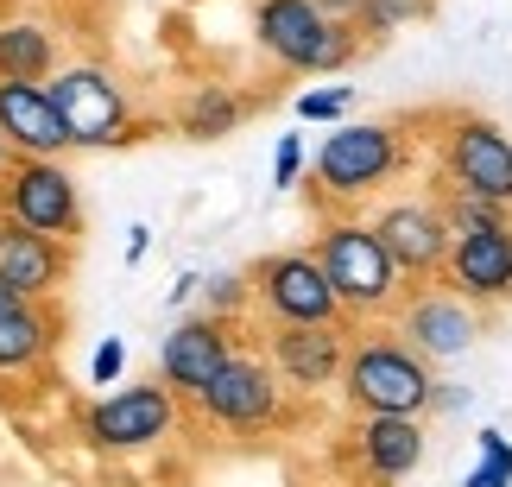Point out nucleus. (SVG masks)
<instances>
[{
	"instance_id": "f257e3e1",
	"label": "nucleus",
	"mask_w": 512,
	"mask_h": 487,
	"mask_svg": "<svg viewBox=\"0 0 512 487\" xmlns=\"http://www.w3.org/2000/svg\"><path fill=\"white\" fill-rule=\"evenodd\" d=\"M342 399L354 405V418H380V412L424 418V412H437V374L399 329H367V336L348 342Z\"/></svg>"
},
{
	"instance_id": "f03ea898",
	"label": "nucleus",
	"mask_w": 512,
	"mask_h": 487,
	"mask_svg": "<svg viewBox=\"0 0 512 487\" xmlns=\"http://www.w3.org/2000/svg\"><path fill=\"white\" fill-rule=\"evenodd\" d=\"M310 253H317L323 279L336 285L348 323H354V317H399V304L411 298V279L392 266L386 241L373 235V222H361V216L323 222L317 241H310Z\"/></svg>"
},
{
	"instance_id": "7ed1b4c3",
	"label": "nucleus",
	"mask_w": 512,
	"mask_h": 487,
	"mask_svg": "<svg viewBox=\"0 0 512 487\" xmlns=\"http://www.w3.org/2000/svg\"><path fill=\"white\" fill-rule=\"evenodd\" d=\"M253 38L279 70H298V76H336L367 45L348 19H329L317 0H260L253 7Z\"/></svg>"
},
{
	"instance_id": "20e7f679",
	"label": "nucleus",
	"mask_w": 512,
	"mask_h": 487,
	"mask_svg": "<svg viewBox=\"0 0 512 487\" xmlns=\"http://www.w3.org/2000/svg\"><path fill=\"white\" fill-rule=\"evenodd\" d=\"M51 102L64 114L70 152H114L127 140H140V108H133L127 83L102 64H57L51 76Z\"/></svg>"
},
{
	"instance_id": "39448f33",
	"label": "nucleus",
	"mask_w": 512,
	"mask_h": 487,
	"mask_svg": "<svg viewBox=\"0 0 512 487\" xmlns=\"http://www.w3.org/2000/svg\"><path fill=\"white\" fill-rule=\"evenodd\" d=\"M177 418H184V399L165 380H133V386H108L102 399H89L76 424H83V443L102 456H146L165 437H177Z\"/></svg>"
},
{
	"instance_id": "423d86ee",
	"label": "nucleus",
	"mask_w": 512,
	"mask_h": 487,
	"mask_svg": "<svg viewBox=\"0 0 512 487\" xmlns=\"http://www.w3.org/2000/svg\"><path fill=\"white\" fill-rule=\"evenodd\" d=\"M405 133L392 121H342L329 140L317 146V159H310V171H317V190L336 203H361L373 197L380 184H392L405 171Z\"/></svg>"
},
{
	"instance_id": "0eeeda50",
	"label": "nucleus",
	"mask_w": 512,
	"mask_h": 487,
	"mask_svg": "<svg viewBox=\"0 0 512 487\" xmlns=\"http://www.w3.org/2000/svg\"><path fill=\"white\" fill-rule=\"evenodd\" d=\"M0 216L51 241H83V184L70 159H13L0 171Z\"/></svg>"
},
{
	"instance_id": "6e6552de",
	"label": "nucleus",
	"mask_w": 512,
	"mask_h": 487,
	"mask_svg": "<svg viewBox=\"0 0 512 487\" xmlns=\"http://www.w3.org/2000/svg\"><path fill=\"white\" fill-rule=\"evenodd\" d=\"M196 412H203V424H215V431L260 437V431H279L291 418V393H285V380L272 374L266 355H247L241 348V355L196 393Z\"/></svg>"
},
{
	"instance_id": "1a4fd4ad",
	"label": "nucleus",
	"mask_w": 512,
	"mask_h": 487,
	"mask_svg": "<svg viewBox=\"0 0 512 487\" xmlns=\"http://www.w3.org/2000/svg\"><path fill=\"white\" fill-rule=\"evenodd\" d=\"M247 279H253V310H260L266 323H348L336 285L323 279V266H317L310 247L266 253V260L247 266Z\"/></svg>"
},
{
	"instance_id": "9d476101",
	"label": "nucleus",
	"mask_w": 512,
	"mask_h": 487,
	"mask_svg": "<svg viewBox=\"0 0 512 487\" xmlns=\"http://www.w3.org/2000/svg\"><path fill=\"white\" fill-rule=\"evenodd\" d=\"M449 190H468V197L506 203L512 209V133L487 114H449L443 121V178Z\"/></svg>"
},
{
	"instance_id": "9b49d317",
	"label": "nucleus",
	"mask_w": 512,
	"mask_h": 487,
	"mask_svg": "<svg viewBox=\"0 0 512 487\" xmlns=\"http://www.w3.org/2000/svg\"><path fill=\"white\" fill-rule=\"evenodd\" d=\"M367 222H373V235L386 241L392 266H399L411 285L443 279V260H449V247H456V235H449V222H443L437 197H399V203H380Z\"/></svg>"
},
{
	"instance_id": "f8f14e48",
	"label": "nucleus",
	"mask_w": 512,
	"mask_h": 487,
	"mask_svg": "<svg viewBox=\"0 0 512 487\" xmlns=\"http://www.w3.org/2000/svg\"><path fill=\"white\" fill-rule=\"evenodd\" d=\"M354 329L348 323H266V361L285 393H323L342 380Z\"/></svg>"
},
{
	"instance_id": "ddd939ff",
	"label": "nucleus",
	"mask_w": 512,
	"mask_h": 487,
	"mask_svg": "<svg viewBox=\"0 0 512 487\" xmlns=\"http://www.w3.org/2000/svg\"><path fill=\"white\" fill-rule=\"evenodd\" d=\"M234 355H241V342H234V323L184 317V323H171V336L159 342V380H165L184 405H196V393H203V386L222 374Z\"/></svg>"
},
{
	"instance_id": "4468645a",
	"label": "nucleus",
	"mask_w": 512,
	"mask_h": 487,
	"mask_svg": "<svg viewBox=\"0 0 512 487\" xmlns=\"http://www.w3.org/2000/svg\"><path fill=\"white\" fill-rule=\"evenodd\" d=\"M399 336L418 348L424 361H456L481 336V310L462 304L456 291H443V285H411V298L399 304Z\"/></svg>"
},
{
	"instance_id": "2eb2a0df",
	"label": "nucleus",
	"mask_w": 512,
	"mask_h": 487,
	"mask_svg": "<svg viewBox=\"0 0 512 487\" xmlns=\"http://www.w3.org/2000/svg\"><path fill=\"white\" fill-rule=\"evenodd\" d=\"M70 272H76L70 241L32 235V228L0 216V285L7 291H19V298H32V304H57L64 285H70Z\"/></svg>"
},
{
	"instance_id": "dca6fc26",
	"label": "nucleus",
	"mask_w": 512,
	"mask_h": 487,
	"mask_svg": "<svg viewBox=\"0 0 512 487\" xmlns=\"http://www.w3.org/2000/svg\"><path fill=\"white\" fill-rule=\"evenodd\" d=\"M443 291H456L475 310L512 304V228H487V235H456L443 260Z\"/></svg>"
},
{
	"instance_id": "f3484780",
	"label": "nucleus",
	"mask_w": 512,
	"mask_h": 487,
	"mask_svg": "<svg viewBox=\"0 0 512 487\" xmlns=\"http://www.w3.org/2000/svg\"><path fill=\"white\" fill-rule=\"evenodd\" d=\"M0 140L13 159H70V133L45 83H13L0 76Z\"/></svg>"
},
{
	"instance_id": "a211bd4d",
	"label": "nucleus",
	"mask_w": 512,
	"mask_h": 487,
	"mask_svg": "<svg viewBox=\"0 0 512 487\" xmlns=\"http://www.w3.org/2000/svg\"><path fill=\"white\" fill-rule=\"evenodd\" d=\"M57 342H64V310L57 304H32L26 298V304L0 310V374L26 380L38 367H51Z\"/></svg>"
},
{
	"instance_id": "6ab92c4d",
	"label": "nucleus",
	"mask_w": 512,
	"mask_h": 487,
	"mask_svg": "<svg viewBox=\"0 0 512 487\" xmlns=\"http://www.w3.org/2000/svg\"><path fill=\"white\" fill-rule=\"evenodd\" d=\"M354 456L373 481H405L424 462V418H354Z\"/></svg>"
},
{
	"instance_id": "aec40b11",
	"label": "nucleus",
	"mask_w": 512,
	"mask_h": 487,
	"mask_svg": "<svg viewBox=\"0 0 512 487\" xmlns=\"http://www.w3.org/2000/svg\"><path fill=\"white\" fill-rule=\"evenodd\" d=\"M57 32L45 19H26V13H7L0 19V76L13 83H51L57 76Z\"/></svg>"
},
{
	"instance_id": "412c9836",
	"label": "nucleus",
	"mask_w": 512,
	"mask_h": 487,
	"mask_svg": "<svg viewBox=\"0 0 512 487\" xmlns=\"http://www.w3.org/2000/svg\"><path fill=\"white\" fill-rule=\"evenodd\" d=\"M247 114H253V102H247L234 83H203V89H190V102H184V114H177V127H184V140L215 146V140H228V133H241Z\"/></svg>"
},
{
	"instance_id": "4be33fe9",
	"label": "nucleus",
	"mask_w": 512,
	"mask_h": 487,
	"mask_svg": "<svg viewBox=\"0 0 512 487\" xmlns=\"http://www.w3.org/2000/svg\"><path fill=\"white\" fill-rule=\"evenodd\" d=\"M437 209H443L449 235H487V228H512V209H506V203L468 197V190H449V184H437Z\"/></svg>"
},
{
	"instance_id": "5701e85b",
	"label": "nucleus",
	"mask_w": 512,
	"mask_h": 487,
	"mask_svg": "<svg viewBox=\"0 0 512 487\" xmlns=\"http://www.w3.org/2000/svg\"><path fill=\"white\" fill-rule=\"evenodd\" d=\"M437 13V0H361V13H354V32L361 38H392L405 26H418V19Z\"/></svg>"
},
{
	"instance_id": "b1692460",
	"label": "nucleus",
	"mask_w": 512,
	"mask_h": 487,
	"mask_svg": "<svg viewBox=\"0 0 512 487\" xmlns=\"http://www.w3.org/2000/svg\"><path fill=\"white\" fill-rule=\"evenodd\" d=\"M203 317H215V323H241L247 310H253V279L247 272H203Z\"/></svg>"
},
{
	"instance_id": "393cba45",
	"label": "nucleus",
	"mask_w": 512,
	"mask_h": 487,
	"mask_svg": "<svg viewBox=\"0 0 512 487\" xmlns=\"http://www.w3.org/2000/svg\"><path fill=\"white\" fill-rule=\"evenodd\" d=\"M475 450H481V462L468 469V481H462V487H512V437L487 424V431L475 437Z\"/></svg>"
},
{
	"instance_id": "a878e982",
	"label": "nucleus",
	"mask_w": 512,
	"mask_h": 487,
	"mask_svg": "<svg viewBox=\"0 0 512 487\" xmlns=\"http://www.w3.org/2000/svg\"><path fill=\"white\" fill-rule=\"evenodd\" d=\"M348 108H354V89L348 83H323V89H304L298 95V121H336L342 127Z\"/></svg>"
},
{
	"instance_id": "bb28decb",
	"label": "nucleus",
	"mask_w": 512,
	"mask_h": 487,
	"mask_svg": "<svg viewBox=\"0 0 512 487\" xmlns=\"http://www.w3.org/2000/svg\"><path fill=\"white\" fill-rule=\"evenodd\" d=\"M304 178V133H279L272 146V190H291Z\"/></svg>"
},
{
	"instance_id": "cd10ccee",
	"label": "nucleus",
	"mask_w": 512,
	"mask_h": 487,
	"mask_svg": "<svg viewBox=\"0 0 512 487\" xmlns=\"http://www.w3.org/2000/svg\"><path fill=\"white\" fill-rule=\"evenodd\" d=\"M121 374H127V342L121 336H102V342H95V355H89V380L95 386H114Z\"/></svg>"
},
{
	"instance_id": "c85d7f7f",
	"label": "nucleus",
	"mask_w": 512,
	"mask_h": 487,
	"mask_svg": "<svg viewBox=\"0 0 512 487\" xmlns=\"http://www.w3.org/2000/svg\"><path fill=\"white\" fill-rule=\"evenodd\" d=\"M196 291H203V272H177V279H171V298H165V304L177 310V304H190Z\"/></svg>"
},
{
	"instance_id": "c756f323",
	"label": "nucleus",
	"mask_w": 512,
	"mask_h": 487,
	"mask_svg": "<svg viewBox=\"0 0 512 487\" xmlns=\"http://www.w3.org/2000/svg\"><path fill=\"white\" fill-rule=\"evenodd\" d=\"M146 247H152V228H146V222H133V228H127V266H140V260H146Z\"/></svg>"
},
{
	"instance_id": "7c9ffc66",
	"label": "nucleus",
	"mask_w": 512,
	"mask_h": 487,
	"mask_svg": "<svg viewBox=\"0 0 512 487\" xmlns=\"http://www.w3.org/2000/svg\"><path fill=\"white\" fill-rule=\"evenodd\" d=\"M317 7H323L329 19H348V26H354V13H361V0H317Z\"/></svg>"
},
{
	"instance_id": "2f4dec72",
	"label": "nucleus",
	"mask_w": 512,
	"mask_h": 487,
	"mask_svg": "<svg viewBox=\"0 0 512 487\" xmlns=\"http://www.w3.org/2000/svg\"><path fill=\"white\" fill-rule=\"evenodd\" d=\"M13 304H26V298H19V291H7V285H0V310H13Z\"/></svg>"
},
{
	"instance_id": "473e14b6",
	"label": "nucleus",
	"mask_w": 512,
	"mask_h": 487,
	"mask_svg": "<svg viewBox=\"0 0 512 487\" xmlns=\"http://www.w3.org/2000/svg\"><path fill=\"white\" fill-rule=\"evenodd\" d=\"M7 165H13V146H7V140H0V171H7Z\"/></svg>"
}]
</instances>
